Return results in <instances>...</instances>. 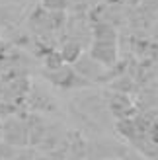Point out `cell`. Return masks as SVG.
<instances>
[{"label": "cell", "instance_id": "1", "mask_svg": "<svg viewBox=\"0 0 158 160\" xmlns=\"http://www.w3.org/2000/svg\"><path fill=\"white\" fill-rule=\"evenodd\" d=\"M117 41L113 39H94V45L90 49V57L98 61L100 65L113 67L117 61Z\"/></svg>", "mask_w": 158, "mask_h": 160}, {"label": "cell", "instance_id": "2", "mask_svg": "<svg viewBox=\"0 0 158 160\" xmlns=\"http://www.w3.org/2000/svg\"><path fill=\"white\" fill-rule=\"evenodd\" d=\"M49 80L53 84H57L61 88H74L78 86V74L70 67H59L55 70H49Z\"/></svg>", "mask_w": 158, "mask_h": 160}, {"label": "cell", "instance_id": "3", "mask_svg": "<svg viewBox=\"0 0 158 160\" xmlns=\"http://www.w3.org/2000/svg\"><path fill=\"white\" fill-rule=\"evenodd\" d=\"M109 109H111V113H115L119 119L123 117H131L133 115V103L131 100L127 98V96H123V94H115L111 96V100H109Z\"/></svg>", "mask_w": 158, "mask_h": 160}, {"label": "cell", "instance_id": "4", "mask_svg": "<svg viewBox=\"0 0 158 160\" xmlns=\"http://www.w3.org/2000/svg\"><path fill=\"white\" fill-rule=\"evenodd\" d=\"M82 55V47L78 41H67L61 49V57L65 62H76Z\"/></svg>", "mask_w": 158, "mask_h": 160}, {"label": "cell", "instance_id": "5", "mask_svg": "<svg viewBox=\"0 0 158 160\" xmlns=\"http://www.w3.org/2000/svg\"><path fill=\"white\" fill-rule=\"evenodd\" d=\"M62 65H65V61L61 57V51H49L45 55V67L49 70H55V68H59Z\"/></svg>", "mask_w": 158, "mask_h": 160}, {"label": "cell", "instance_id": "6", "mask_svg": "<svg viewBox=\"0 0 158 160\" xmlns=\"http://www.w3.org/2000/svg\"><path fill=\"white\" fill-rule=\"evenodd\" d=\"M43 6L51 12H62L67 8V0H43Z\"/></svg>", "mask_w": 158, "mask_h": 160}, {"label": "cell", "instance_id": "7", "mask_svg": "<svg viewBox=\"0 0 158 160\" xmlns=\"http://www.w3.org/2000/svg\"><path fill=\"white\" fill-rule=\"evenodd\" d=\"M148 135H151V141L154 145H158V123H152L148 127Z\"/></svg>", "mask_w": 158, "mask_h": 160}, {"label": "cell", "instance_id": "8", "mask_svg": "<svg viewBox=\"0 0 158 160\" xmlns=\"http://www.w3.org/2000/svg\"><path fill=\"white\" fill-rule=\"evenodd\" d=\"M0 135H2V125H0Z\"/></svg>", "mask_w": 158, "mask_h": 160}]
</instances>
